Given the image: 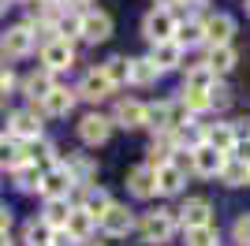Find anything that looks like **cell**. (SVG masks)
Instances as JSON below:
<instances>
[{
    "instance_id": "13",
    "label": "cell",
    "mask_w": 250,
    "mask_h": 246,
    "mask_svg": "<svg viewBox=\"0 0 250 246\" xmlns=\"http://www.w3.org/2000/svg\"><path fill=\"white\" fill-rule=\"evenodd\" d=\"M202 34H206V45H231V34H235V19L228 11H209L202 15Z\"/></svg>"
},
{
    "instance_id": "4",
    "label": "cell",
    "mask_w": 250,
    "mask_h": 246,
    "mask_svg": "<svg viewBox=\"0 0 250 246\" xmlns=\"http://www.w3.org/2000/svg\"><path fill=\"white\" fill-rule=\"evenodd\" d=\"M8 127H11V138L15 142H30V138H45V120L34 104H22V108H11L8 112Z\"/></svg>"
},
{
    "instance_id": "10",
    "label": "cell",
    "mask_w": 250,
    "mask_h": 246,
    "mask_svg": "<svg viewBox=\"0 0 250 246\" xmlns=\"http://www.w3.org/2000/svg\"><path fill=\"white\" fill-rule=\"evenodd\" d=\"M97 231L108 235V239H127L131 231H135V213H131L127 205L112 202V205H108V213L97 220Z\"/></svg>"
},
{
    "instance_id": "38",
    "label": "cell",
    "mask_w": 250,
    "mask_h": 246,
    "mask_svg": "<svg viewBox=\"0 0 250 246\" xmlns=\"http://www.w3.org/2000/svg\"><path fill=\"white\" fill-rule=\"evenodd\" d=\"M11 224H15L11 209H8V205H0V235H11Z\"/></svg>"
},
{
    "instance_id": "20",
    "label": "cell",
    "mask_w": 250,
    "mask_h": 246,
    "mask_svg": "<svg viewBox=\"0 0 250 246\" xmlns=\"http://www.w3.org/2000/svg\"><path fill=\"white\" fill-rule=\"evenodd\" d=\"M63 231H67V235L75 239V243H90V239L97 235V220L90 213H83V209H75L71 205V213H67V224H63Z\"/></svg>"
},
{
    "instance_id": "15",
    "label": "cell",
    "mask_w": 250,
    "mask_h": 246,
    "mask_svg": "<svg viewBox=\"0 0 250 246\" xmlns=\"http://www.w3.org/2000/svg\"><path fill=\"white\" fill-rule=\"evenodd\" d=\"M112 127H124V131H142V127H146V101H138V97H124V101H116V108H112Z\"/></svg>"
},
{
    "instance_id": "34",
    "label": "cell",
    "mask_w": 250,
    "mask_h": 246,
    "mask_svg": "<svg viewBox=\"0 0 250 246\" xmlns=\"http://www.w3.org/2000/svg\"><path fill=\"white\" fill-rule=\"evenodd\" d=\"M22 164V153H19V142L15 138H0V172H11Z\"/></svg>"
},
{
    "instance_id": "18",
    "label": "cell",
    "mask_w": 250,
    "mask_h": 246,
    "mask_svg": "<svg viewBox=\"0 0 250 246\" xmlns=\"http://www.w3.org/2000/svg\"><path fill=\"white\" fill-rule=\"evenodd\" d=\"M149 63H153L157 71H179L183 67V49H179L176 41H161V45H149Z\"/></svg>"
},
{
    "instance_id": "26",
    "label": "cell",
    "mask_w": 250,
    "mask_h": 246,
    "mask_svg": "<svg viewBox=\"0 0 250 246\" xmlns=\"http://www.w3.org/2000/svg\"><path fill=\"white\" fill-rule=\"evenodd\" d=\"M179 45V49H198V45H206V34H202V19H187L176 26V38H172Z\"/></svg>"
},
{
    "instance_id": "48",
    "label": "cell",
    "mask_w": 250,
    "mask_h": 246,
    "mask_svg": "<svg viewBox=\"0 0 250 246\" xmlns=\"http://www.w3.org/2000/svg\"><path fill=\"white\" fill-rule=\"evenodd\" d=\"M86 246H101V243H86Z\"/></svg>"
},
{
    "instance_id": "6",
    "label": "cell",
    "mask_w": 250,
    "mask_h": 246,
    "mask_svg": "<svg viewBox=\"0 0 250 246\" xmlns=\"http://www.w3.org/2000/svg\"><path fill=\"white\" fill-rule=\"evenodd\" d=\"M112 30H116V22L104 8H86L83 26H79V41H86V45H104V41L112 38Z\"/></svg>"
},
{
    "instance_id": "33",
    "label": "cell",
    "mask_w": 250,
    "mask_h": 246,
    "mask_svg": "<svg viewBox=\"0 0 250 246\" xmlns=\"http://www.w3.org/2000/svg\"><path fill=\"white\" fill-rule=\"evenodd\" d=\"M179 104H183L194 120H198L202 112H213V108H209V93H194V90H179Z\"/></svg>"
},
{
    "instance_id": "37",
    "label": "cell",
    "mask_w": 250,
    "mask_h": 246,
    "mask_svg": "<svg viewBox=\"0 0 250 246\" xmlns=\"http://www.w3.org/2000/svg\"><path fill=\"white\" fill-rule=\"evenodd\" d=\"M231 239L239 246H250V213H239L235 224H231Z\"/></svg>"
},
{
    "instance_id": "5",
    "label": "cell",
    "mask_w": 250,
    "mask_h": 246,
    "mask_svg": "<svg viewBox=\"0 0 250 246\" xmlns=\"http://www.w3.org/2000/svg\"><path fill=\"white\" fill-rule=\"evenodd\" d=\"M75 131H79V142L83 145H90V149H97V145H104L108 138H112V116H104V112H86L83 120L75 123Z\"/></svg>"
},
{
    "instance_id": "36",
    "label": "cell",
    "mask_w": 250,
    "mask_h": 246,
    "mask_svg": "<svg viewBox=\"0 0 250 246\" xmlns=\"http://www.w3.org/2000/svg\"><path fill=\"white\" fill-rule=\"evenodd\" d=\"M228 104H231V90L217 79V82H213V90H209V108H217V112H220V108H228Z\"/></svg>"
},
{
    "instance_id": "25",
    "label": "cell",
    "mask_w": 250,
    "mask_h": 246,
    "mask_svg": "<svg viewBox=\"0 0 250 246\" xmlns=\"http://www.w3.org/2000/svg\"><path fill=\"white\" fill-rule=\"evenodd\" d=\"M157 79H161V71L149 63V56H135V60H131V75H127V82H131V86L149 90V86H157Z\"/></svg>"
},
{
    "instance_id": "16",
    "label": "cell",
    "mask_w": 250,
    "mask_h": 246,
    "mask_svg": "<svg viewBox=\"0 0 250 246\" xmlns=\"http://www.w3.org/2000/svg\"><path fill=\"white\" fill-rule=\"evenodd\" d=\"M56 86V75H49L45 67H34V71H26V75H19V93L26 97L30 104H38V101H45V93Z\"/></svg>"
},
{
    "instance_id": "17",
    "label": "cell",
    "mask_w": 250,
    "mask_h": 246,
    "mask_svg": "<svg viewBox=\"0 0 250 246\" xmlns=\"http://www.w3.org/2000/svg\"><path fill=\"white\" fill-rule=\"evenodd\" d=\"M71 172L75 186H97V161L90 153H67V161H60Z\"/></svg>"
},
{
    "instance_id": "42",
    "label": "cell",
    "mask_w": 250,
    "mask_h": 246,
    "mask_svg": "<svg viewBox=\"0 0 250 246\" xmlns=\"http://www.w3.org/2000/svg\"><path fill=\"white\" fill-rule=\"evenodd\" d=\"M0 138H11V127H8V116H0Z\"/></svg>"
},
{
    "instance_id": "43",
    "label": "cell",
    "mask_w": 250,
    "mask_h": 246,
    "mask_svg": "<svg viewBox=\"0 0 250 246\" xmlns=\"http://www.w3.org/2000/svg\"><path fill=\"white\" fill-rule=\"evenodd\" d=\"M179 4H187L190 11H202V8H206V0H179Z\"/></svg>"
},
{
    "instance_id": "51",
    "label": "cell",
    "mask_w": 250,
    "mask_h": 246,
    "mask_svg": "<svg viewBox=\"0 0 250 246\" xmlns=\"http://www.w3.org/2000/svg\"><path fill=\"white\" fill-rule=\"evenodd\" d=\"M247 183H250V179H247Z\"/></svg>"
},
{
    "instance_id": "11",
    "label": "cell",
    "mask_w": 250,
    "mask_h": 246,
    "mask_svg": "<svg viewBox=\"0 0 250 246\" xmlns=\"http://www.w3.org/2000/svg\"><path fill=\"white\" fill-rule=\"evenodd\" d=\"M42 67L49 75H60V71H71L75 67V41H49V45H42Z\"/></svg>"
},
{
    "instance_id": "14",
    "label": "cell",
    "mask_w": 250,
    "mask_h": 246,
    "mask_svg": "<svg viewBox=\"0 0 250 246\" xmlns=\"http://www.w3.org/2000/svg\"><path fill=\"white\" fill-rule=\"evenodd\" d=\"M176 220H179V227H183V231L213 224V202H209V198H187V202L176 209Z\"/></svg>"
},
{
    "instance_id": "8",
    "label": "cell",
    "mask_w": 250,
    "mask_h": 246,
    "mask_svg": "<svg viewBox=\"0 0 250 246\" xmlns=\"http://www.w3.org/2000/svg\"><path fill=\"white\" fill-rule=\"evenodd\" d=\"M116 93V86L108 79H104V71L101 67H90V71L79 79V86H75V97L79 101H90V104H101V101H108Z\"/></svg>"
},
{
    "instance_id": "24",
    "label": "cell",
    "mask_w": 250,
    "mask_h": 246,
    "mask_svg": "<svg viewBox=\"0 0 250 246\" xmlns=\"http://www.w3.org/2000/svg\"><path fill=\"white\" fill-rule=\"evenodd\" d=\"M11 183H15V190H22V194H38V186H42V168H34L30 161H22L19 168H11Z\"/></svg>"
},
{
    "instance_id": "32",
    "label": "cell",
    "mask_w": 250,
    "mask_h": 246,
    "mask_svg": "<svg viewBox=\"0 0 250 246\" xmlns=\"http://www.w3.org/2000/svg\"><path fill=\"white\" fill-rule=\"evenodd\" d=\"M183 235H187V246H220V231H217V224L190 227V231H183Z\"/></svg>"
},
{
    "instance_id": "30",
    "label": "cell",
    "mask_w": 250,
    "mask_h": 246,
    "mask_svg": "<svg viewBox=\"0 0 250 246\" xmlns=\"http://www.w3.org/2000/svg\"><path fill=\"white\" fill-rule=\"evenodd\" d=\"M52 239V227L45 224L42 216H30L26 224H22V246H42Z\"/></svg>"
},
{
    "instance_id": "31",
    "label": "cell",
    "mask_w": 250,
    "mask_h": 246,
    "mask_svg": "<svg viewBox=\"0 0 250 246\" xmlns=\"http://www.w3.org/2000/svg\"><path fill=\"white\" fill-rule=\"evenodd\" d=\"M224 186H247V179H250V168L247 164H239V161H224V168H220V175H217Z\"/></svg>"
},
{
    "instance_id": "40",
    "label": "cell",
    "mask_w": 250,
    "mask_h": 246,
    "mask_svg": "<svg viewBox=\"0 0 250 246\" xmlns=\"http://www.w3.org/2000/svg\"><path fill=\"white\" fill-rule=\"evenodd\" d=\"M90 4H94V0H67V8H75V11H86Z\"/></svg>"
},
{
    "instance_id": "28",
    "label": "cell",
    "mask_w": 250,
    "mask_h": 246,
    "mask_svg": "<svg viewBox=\"0 0 250 246\" xmlns=\"http://www.w3.org/2000/svg\"><path fill=\"white\" fill-rule=\"evenodd\" d=\"M67 213H71V202H67V198L42 202V220L52 227V231H63V224H67Z\"/></svg>"
},
{
    "instance_id": "47",
    "label": "cell",
    "mask_w": 250,
    "mask_h": 246,
    "mask_svg": "<svg viewBox=\"0 0 250 246\" xmlns=\"http://www.w3.org/2000/svg\"><path fill=\"white\" fill-rule=\"evenodd\" d=\"M247 15H250V0H247Z\"/></svg>"
},
{
    "instance_id": "2",
    "label": "cell",
    "mask_w": 250,
    "mask_h": 246,
    "mask_svg": "<svg viewBox=\"0 0 250 246\" xmlns=\"http://www.w3.org/2000/svg\"><path fill=\"white\" fill-rule=\"evenodd\" d=\"M34 49H38V38H34L30 22H15L0 34V56L4 60H26Z\"/></svg>"
},
{
    "instance_id": "50",
    "label": "cell",
    "mask_w": 250,
    "mask_h": 246,
    "mask_svg": "<svg viewBox=\"0 0 250 246\" xmlns=\"http://www.w3.org/2000/svg\"><path fill=\"white\" fill-rule=\"evenodd\" d=\"M0 67H4V63H0Z\"/></svg>"
},
{
    "instance_id": "35",
    "label": "cell",
    "mask_w": 250,
    "mask_h": 246,
    "mask_svg": "<svg viewBox=\"0 0 250 246\" xmlns=\"http://www.w3.org/2000/svg\"><path fill=\"white\" fill-rule=\"evenodd\" d=\"M11 93H19V75H15V67H0V101H8Z\"/></svg>"
},
{
    "instance_id": "41",
    "label": "cell",
    "mask_w": 250,
    "mask_h": 246,
    "mask_svg": "<svg viewBox=\"0 0 250 246\" xmlns=\"http://www.w3.org/2000/svg\"><path fill=\"white\" fill-rule=\"evenodd\" d=\"M153 8H168V11H176V8H179V0H153Z\"/></svg>"
},
{
    "instance_id": "23",
    "label": "cell",
    "mask_w": 250,
    "mask_h": 246,
    "mask_svg": "<svg viewBox=\"0 0 250 246\" xmlns=\"http://www.w3.org/2000/svg\"><path fill=\"white\" fill-rule=\"evenodd\" d=\"M202 142L213 145L217 153L228 157L231 145H235V134H231V123H209V127H202Z\"/></svg>"
},
{
    "instance_id": "46",
    "label": "cell",
    "mask_w": 250,
    "mask_h": 246,
    "mask_svg": "<svg viewBox=\"0 0 250 246\" xmlns=\"http://www.w3.org/2000/svg\"><path fill=\"white\" fill-rule=\"evenodd\" d=\"M8 4H30V0H8Z\"/></svg>"
},
{
    "instance_id": "21",
    "label": "cell",
    "mask_w": 250,
    "mask_h": 246,
    "mask_svg": "<svg viewBox=\"0 0 250 246\" xmlns=\"http://www.w3.org/2000/svg\"><path fill=\"white\" fill-rule=\"evenodd\" d=\"M127 190L135 198H142V202H149V198L157 194V183H153V168H146V164H135L131 172H127Z\"/></svg>"
},
{
    "instance_id": "44",
    "label": "cell",
    "mask_w": 250,
    "mask_h": 246,
    "mask_svg": "<svg viewBox=\"0 0 250 246\" xmlns=\"http://www.w3.org/2000/svg\"><path fill=\"white\" fill-rule=\"evenodd\" d=\"M0 246H15V243H11V235H0Z\"/></svg>"
},
{
    "instance_id": "3",
    "label": "cell",
    "mask_w": 250,
    "mask_h": 246,
    "mask_svg": "<svg viewBox=\"0 0 250 246\" xmlns=\"http://www.w3.org/2000/svg\"><path fill=\"white\" fill-rule=\"evenodd\" d=\"M176 11H168V8H149L146 15H142V38L149 41V45H161V41H172L176 38Z\"/></svg>"
},
{
    "instance_id": "29",
    "label": "cell",
    "mask_w": 250,
    "mask_h": 246,
    "mask_svg": "<svg viewBox=\"0 0 250 246\" xmlns=\"http://www.w3.org/2000/svg\"><path fill=\"white\" fill-rule=\"evenodd\" d=\"M97 67H101L104 79H108L116 90H120V86H127V75H131V56H108V60L97 63Z\"/></svg>"
},
{
    "instance_id": "12",
    "label": "cell",
    "mask_w": 250,
    "mask_h": 246,
    "mask_svg": "<svg viewBox=\"0 0 250 246\" xmlns=\"http://www.w3.org/2000/svg\"><path fill=\"white\" fill-rule=\"evenodd\" d=\"M71 190H75V179H71V172H67L63 164L49 168V172L42 175V186H38L42 202H56V198H67V202H71Z\"/></svg>"
},
{
    "instance_id": "19",
    "label": "cell",
    "mask_w": 250,
    "mask_h": 246,
    "mask_svg": "<svg viewBox=\"0 0 250 246\" xmlns=\"http://www.w3.org/2000/svg\"><path fill=\"white\" fill-rule=\"evenodd\" d=\"M153 183H157V194H165V198L183 194V186H187V172L172 161V164H165V168H157V172H153Z\"/></svg>"
},
{
    "instance_id": "22",
    "label": "cell",
    "mask_w": 250,
    "mask_h": 246,
    "mask_svg": "<svg viewBox=\"0 0 250 246\" xmlns=\"http://www.w3.org/2000/svg\"><path fill=\"white\" fill-rule=\"evenodd\" d=\"M202 63H206L209 71H213V75L220 79V75L235 71V63H239V52L231 49V45H213V49H209V56H206Z\"/></svg>"
},
{
    "instance_id": "7",
    "label": "cell",
    "mask_w": 250,
    "mask_h": 246,
    "mask_svg": "<svg viewBox=\"0 0 250 246\" xmlns=\"http://www.w3.org/2000/svg\"><path fill=\"white\" fill-rule=\"evenodd\" d=\"M75 104H79V97H75V86H52L49 93H45V101H38L34 108L42 112V120H63V116L71 112Z\"/></svg>"
},
{
    "instance_id": "1",
    "label": "cell",
    "mask_w": 250,
    "mask_h": 246,
    "mask_svg": "<svg viewBox=\"0 0 250 246\" xmlns=\"http://www.w3.org/2000/svg\"><path fill=\"white\" fill-rule=\"evenodd\" d=\"M179 231V220H176V209H153V213H142L135 220V235L142 239L146 246H165L172 243Z\"/></svg>"
},
{
    "instance_id": "49",
    "label": "cell",
    "mask_w": 250,
    "mask_h": 246,
    "mask_svg": "<svg viewBox=\"0 0 250 246\" xmlns=\"http://www.w3.org/2000/svg\"><path fill=\"white\" fill-rule=\"evenodd\" d=\"M42 246H49V243H42Z\"/></svg>"
},
{
    "instance_id": "39",
    "label": "cell",
    "mask_w": 250,
    "mask_h": 246,
    "mask_svg": "<svg viewBox=\"0 0 250 246\" xmlns=\"http://www.w3.org/2000/svg\"><path fill=\"white\" fill-rule=\"evenodd\" d=\"M38 4L49 8V11H63V8H67V0H38Z\"/></svg>"
},
{
    "instance_id": "45",
    "label": "cell",
    "mask_w": 250,
    "mask_h": 246,
    "mask_svg": "<svg viewBox=\"0 0 250 246\" xmlns=\"http://www.w3.org/2000/svg\"><path fill=\"white\" fill-rule=\"evenodd\" d=\"M4 11H8V0H0V19H4Z\"/></svg>"
},
{
    "instance_id": "9",
    "label": "cell",
    "mask_w": 250,
    "mask_h": 246,
    "mask_svg": "<svg viewBox=\"0 0 250 246\" xmlns=\"http://www.w3.org/2000/svg\"><path fill=\"white\" fill-rule=\"evenodd\" d=\"M224 161H228V157L224 153H217V149H213V145H194V149H187V168L194 175H202V179H217L220 175V168H224Z\"/></svg>"
},
{
    "instance_id": "27",
    "label": "cell",
    "mask_w": 250,
    "mask_h": 246,
    "mask_svg": "<svg viewBox=\"0 0 250 246\" xmlns=\"http://www.w3.org/2000/svg\"><path fill=\"white\" fill-rule=\"evenodd\" d=\"M213 82H217V75L209 71L206 63H190V67H187V75H183V90L209 93V90H213Z\"/></svg>"
}]
</instances>
